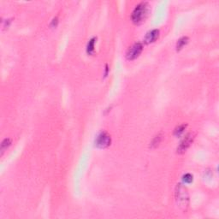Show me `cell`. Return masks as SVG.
<instances>
[{
	"label": "cell",
	"instance_id": "6da1fadb",
	"mask_svg": "<svg viewBox=\"0 0 219 219\" xmlns=\"http://www.w3.org/2000/svg\"><path fill=\"white\" fill-rule=\"evenodd\" d=\"M148 13H149L148 4L146 2H143V3L139 4L135 7V9L134 10V11L132 13V15H131L132 21L134 24H137V25L142 23L146 19Z\"/></svg>",
	"mask_w": 219,
	"mask_h": 219
},
{
	"label": "cell",
	"instance_id": "7a4b0ae2",
	"mask_svg": "<svg viewBox=\"0 0 219 219\" xmlns=\"http://www.w3.org/2000/svg\"><path fill=\"white\" fill-rule=\"evenodd\" d=\"M176 198L179 207L182 210H185L188 205V193L187 188L182 184H178L176 190Z\"/></svg>",
	"mask_w": 219,
	"mask_h": 219
},
{
	"label": "cell",
	"instance_id": "3957f363",
	"mask_svg": "<svg viewBox=\"0 0 219 219\" xmlns=\"http://www.w3.org/2000/svg\"><path fill=\"white\" fill-rule=\"evenodd\" d=\"M110 143H111V139L106 132H101L95 140V146L100 149L108 147Z\"/></svg>",
	"mask_w": 219,
	"mask_h": 219
},
{
	"label": "cell",
	"instance_id": "277c9868",
	"mask_svg": "<svg viewBox=\"0 0 219 219\" xmlns=\"http://www.w3.org/2000/svg\"><path fill=\"white\" fill-rule=\"evenodd\" d=\"M142 51H143L142 44L141 43H135L128 50L127 58L129 60H134L140 56V54L142 52Z\"/></svg>",
	"mask_w": 219,
	"mask_h": 219
},
{
	"label": "cell",
	"instance_id": "5b68a950",
	"mask_svg": "<svg viewBox=\"0 0 219 219\" xmlns=\"http://www.w3.org/2000/svg\"><path fill=\"white\" fill-rule=\"evenodd\" d=\"M194 137L193 134H187L185 138L181 141L180 145L178 146L177 147V152L178 153H184L187 150V148L191 146V144L193 143V140Z\"/></svg>",
	"mask_w": 219,
	"mask_h": 219
},
{
	"label": "cell",
	"instance_id": "8992f818",
	"mask_svg": "<svg viewBox=\"0 0 219 219\" xmlns=\"http://www.w3.org/2000/svg\"><path fill=\"white\" fill-rule=\"evenodd\" d=\"M159 36V31L157 29H153L151 31H149L147 34H146L144 42L146 44H151L157 40Z\"/></svg>",
	"mask_w": 219,
	"mask_h": 219
},
{
	"label": "cell",
	"instance_id": "52a82bcc",
	"mask_svg": "<svg viewBox=\"0 0 219 219\" xmlns=\"http://www.w3.org/2000/svg\"><path fill=\"white\" fill-rule=\"evenodd\" d=\"M96 40H97L96 38H93V39L90 40V41L88 42V44H87V53H88L89 55L93 54V52H94V46H95Z\"/></svg>",
	"mask_w": 219,
	"mask_h": 219
},
{
	"label": "cell",
	"instance_id": "ba28073f",
	"mask_svg": "<svg viewBox=\"0 0 219 219\" xmlns=\"http://www.w3.org/2000/svg\"><path fill=\"white\" fill-rule=\"evenodd\" d=\"M187 42H188V38L187 37H182V38H181L178 40L177 44H176V51H178L182 50L187 44Z\"/></svg>",
	"mask_w": 219,
	"mask_h": 219
},
{
	"label": "cell",
	"instance_id": "9c48e42d",
	"mask_svg": "<svg viewBox=\"0 0 219 219\" xmlns=\"http://www.w3.org/2000/svg\"><path fill=\"white\" fill-rule=\"evenodd\" d=\"M11 145V140L10 139H4L2 143H1V155L4 154V152L7 150V148Z\"/></svg>",
	"mask_w": 219,
	"mask_h": 219
},
{
	"label": "cell",
	"instance_id": "30bf717a",
	"mask_svg": "<svg viewBox=\"0 0 219 219\" xmlns=\"http://www.w3.org/2000/svg\"><path fill=\"white\" fill-rule=\"evenodd\" d=\"M186 128H187V125L186 124H182V125L178 126L177 128L176 129V130H175V135L176 136H181L183 134V132H184Z\"/></svg>",
	"mask_w": 219,
	"mask_h": 219
},
{
	"label": "cell",
	"instance_id": "8fae6325",
	"mask_svg": "<svg viewBox=\"0 0 219 219\" xmlns=\"http://www.w3.org/2000/svg\"><path fill=\"white\" fill-rule=\"evenodd\" d=\"M161 140H162V135H161V134H158V135H157V136L153 139V140L151 141V147H156L157 146H158V144L160 143Z\"/></svg>",
	"mask_w": 219,
	"mask_h": 219
},
{
	"label": "cell",
	"instance_id": "7c38bea8",
	"mask_svg": "<svg viewBox=\"0 0 219 219\" xmlns=\"http://www.w3.org/2000/svg\"><path fill=\"white\" fill-rule=\"evenodd\" d=\"M182 180H183V182H184L185 183H191V182H193V176H192L191 174H186V175L183 176Z\"/></svg>",
	"mask_w": 219,
	"mask_h": 219
},
{
	"label": "cell",
	"instance_id": "4fadbf2b",
	"mask_svg": "<svg viewBox=\"0 0 219 219\" xmlns=\"http://www.w3.org/2000/svg\"><path fill=\"white\" fill-rule=\"evenodd\" d=\"M57 18H55L54 20H53V21H52V23H51V25L52 26H57Z\"/></svg>",
	"mask_w": 219,
	"mask_h": 219
}]
</instances>
